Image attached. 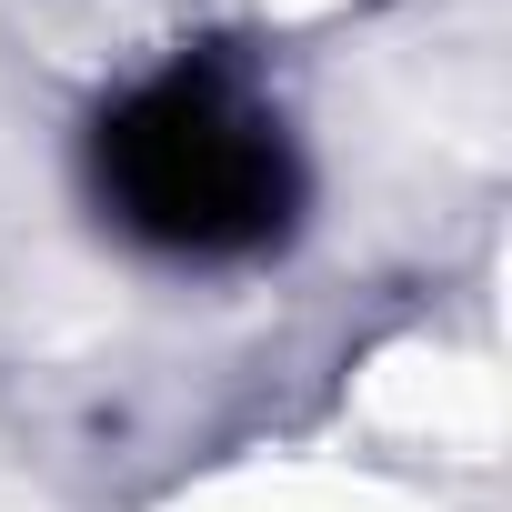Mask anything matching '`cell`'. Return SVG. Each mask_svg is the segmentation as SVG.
<instances>
[{"label": "cell", "instance_id": "6da1fadb", "mask_svg": "<svg viewBox=\"0 0 512 512\" xmlns=\"http://www.w3.org/2000/svg\"><path fill=\"white\" fill-rule=\"evenodd\" d=\"M91 181L131 241L181 251V262L272 251L302 211V161L282 111L221 61H181L121 91L91 131Z\"/></svg>", "mask_w": 512, "mask_h": 512}]
</instances>
